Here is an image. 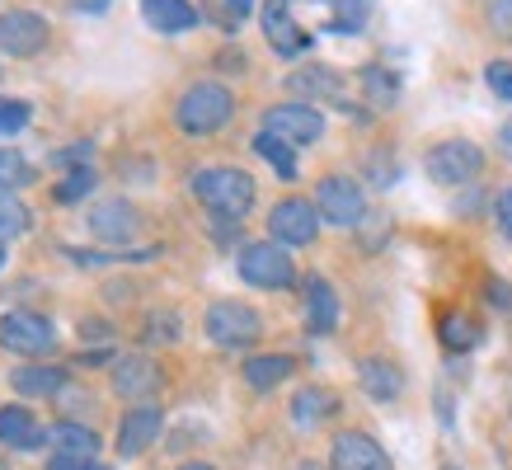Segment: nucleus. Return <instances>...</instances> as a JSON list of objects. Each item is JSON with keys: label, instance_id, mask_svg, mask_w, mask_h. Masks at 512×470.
Returning <instances> with one entry per match:
<instances>
[{"label": "nucleus", "instance_id": "obj_14", "mask_svg": "<svg viewBox=\"0 0 512 470\" xmlns=\"http://www.w3.org/2000/svg\"><path fill=\"white\" fill-rule=\"evenodd\" d=\"M160 367L156 358H146V353H127V358H113V391L123 395V400H137L146 405L151 395L160 391Z\"/></svg>", "mask_w": 512, "mask_h": 470}, {"label": "nucleus", "instance_id": "obj_5", "mask_svg": "<svg viewBox=\"0 0 512 470\" xmlns=\"http://www.w3.org/2000/svg\"><path fill=\"white\" fill-rule=\"evenodd\" d=\"M423 174L437 188H470L484 174V151L470 137H447L423 156Z\"/></svg>", "mask_w": 512, "mask_h": 470}, {"label": "nucleus", "instance_id": "obj_21", "mask_svg": "<svg viewBox=\"0 0 512 470\" xmlns=\"http://www.w3.org/2000/svg\"><path fill=\"white\" fill-rule=\"evenodd\" d=\"M357 381H362V391L372 395V400H381V405H390V400L404 395V372L390 358H362L357 362Z\"/></svg>", "mask_w": 512, "mask_h": 470}, {"label": "nucleus", "instance_id": "obj_18", "mask_svg": "<svg viewBox=\"0 0 512 470\" xmlns=\"http://www.w3.org/2000/svg\"><path fill=\"white\" fill-rule=\"evenodd\" d=\"M10 381H15L19 395H33V400H52V395L66 391L71 372H66V367H57V362H24V367H15V372H10Z\"/></svg>", "mask_w": 512, "mask_h": 470}, {"label": "nucleus", "instance_id": "obj_41", "mask_svg": "<svg viewBox=\"0 0 512 470\" xmlns=\"http://www.w3.org/2000/svg\"><path fill=\"white\" fill-rule=\"evenodd\" d=\"M254 5H259V0H226V10H231L235 19H245L249 10H254Z\"/></svg>", "mask_w": 512, "mask_h": 470}, {"label": "nucleus", "instance_id": "obj_22", "mask_svg": "<svg viewBox=\"0 0 512 470\" xmlns=\"http://www.w3.org/2000/svg\"><path fill=\"white\" fill-rule=\"evenodd\" d=\"M339 414V395L329 391V386H301V391L292 395V423L296 428H320V423H329Z\"/></svg>", "mask_w": 512, "mask_h": 470}, {"label": "nucleus", "instance_id": "obj_43", "mask_svg": "<svg viewBox=\"0 0 512 470\" xmlns=\"http://www.w3.org/2000/svg\"><path fill=\"white\" fill-rule=\"evenodd\" d=\"M292 470H325V466H315V461H301V466H292Z\"/></svg>", "mask_w": 512, "mask_h": 470}, {"label": "nucleus", "instance_id": "obj_17", "mask_svg": "<svg viewBox=\"0 0 512 470\" xmlns=\"http://www.w3.org/2000/svg\"><path fill=\"white\" fill-rule=\"evenodd\" d=\"M43 423L24 405H0V447L10 452H43Z\"/></svg>", "mask_w": 512, "mask_h": 470}, {"label": "nucleus", "instance_id": "obj_29", "mask_svg": "<svg viewBox=\"0 0 512 470\" xmlns=\"http://www.w3.org/2000/svg\"><path fill=\"white\" fill-rule=\"evenodd\" d=\"M372 15V0H334V19H329V33H362Z\"/></svg>", "mask_w": 512, "mask_h": 470}, {"label": "nucleus", "instance_id": "obj_44", "mask_svg": "<svg viewBox=\"0 0 512 470\" xmlns=\"http://www.w3.org/2000/svg\"><path fill=\"white\" fill-rule=\"evenodd\" d=\"M0 268H5V240H0Z\"/></svg>", "mask_w": 512, "mask_h": 470}, {"label": "nucleus", "instance_id": "obj_8", "mask_svg": "<svg viewBox=\"0 0 512 470\" xmlns=\"http://www.w3.org/2000/svg\"><path fill=\"white\" fill-rule=\"evenodd\" d=\"M315 235H320V212L311 198H278L268 207V240L301 250V245H315Z\"/></svg>", "mask_w": 512, "mask_h": 470}, {"label": "nucleus", "instance_id": "obj_24", "mask_svg": "<svg viewBox=\"0 0 512 470\" xmlns=\"http://www.w3.org/2000/svg\"><path fill=\"white\" fill-rule=\"evenodd\" d=\"M240 372H245L249 391H273V386H282L296 372V358L292 353H254V358H245Z\"/></svg>", "mask_w": 512, "mask_h": 470}, {"label": "nucleus", "instance_id": "obj_2", "mask_svg": "<svg viewBox=\"0 0 512 470\" xmlns=\"http://www.w3.org/2000/svg\"><path fill=\"white\" fill-rule=\"evenodd\" d=\"M235 118V94L221 85V80H198V85H188L179 94V104H174V123L179 132L188 137H212L221 127H231Z\"/></svg>", "mask_w": 512, "mask_h": 470}, {"label": "nucleus", "instance_id": "obj_27", "mask_svg": "<svg viewBox=\"0 0 512 470\" xmlns=\"http://www.w3.org/2000/svg\"><path fill=\"white\" fill-rule=\"evenodd\" d=\"M362 85H367V99H372L376 109H390L400 99V80L390 76L386 66H362Z\"/></svg>", "mask_w": 512, "mask_h": 470}, {"label": "nucleus", "instance_id": "obj_34", "mask_svg": "<svg viewBox=\"0 0 512 470\" xmlns=\"http://www.w3.org/2000/svg\"><path fill=\"white\" fill-rule=\"evenodd\" d=\"M484 85H489L503 104H512V62H489L484 66Z\"/></svg>", "mask_w": 512, "mask_h": 470}, {"label": "nucleus", "instance_id": "obj_40", "mask_svg": "<svg viewBox=\"0 0 512 470\" xmlns=\"http://www.w3.org/2000/svg\"><path fill=\"white\" fill-rule=\"evenodd\" d=\"M498 151H503V156L512 160V118L503 127H498Z\"/></svg>", "mask_w": 512, "mask_h": 470}, {"label": "nucleus", "instance_id": "obj_35", "mask_svg": "<svg viewBox=\"0 0 512 470\" xmlns=\"http://www.w3.org/2000/svg\"><path fill=\"white\" fill-rule=\"evenodd\" d=\"M47 470H113L99 456H47Z\"/></svg>", "mask_w": 512, "mask_h": 470}, {"label": "nucleus", "instance_id": "obj_6", "mask_svg": "<svg viewBox=\"0 0 512 470\" xmlns=\"http://www.w3.org/2000/svg\"><path fill=\"white\" fill-rule=\"evenodd\" d=\"M315 212H320V221H329V226L353 231V226H362V217H367V193H362V184H357L353 174H325V179L315 184Z\"/></svg>", "mask_w": 512, "mask_h": 470}, {"label": "nucleus", "instance_id": "obj_37", "mask_svg": "<svg viewBox=\"0 0 512 470\" xmlns=\"http://www.w3.org/2000/svg\"><path fill=\"white\" fill-rule=\"evenodd\" d=\"M494 221H498V231L512 240V188H503L494 198Z\"/></svg>", "mask_w": 512, "mask_h": 470}, {"label": "nucleus", "instance_id": "obj_30", "mask_svg": "<svg viewBox=\"0 0 512 470\" xmlns=\"http://www.w3.org/2000/svg\"><path fill=\"white\" fill-rule=\"evenodd\" d=\"M94 184H99V174H94L90 165H80V170H71L62 184L52 188V198H57V203H80V198L94 193Z\"/></svg>", "mask_w": 512, "mask_h": 470}, {"label": "nucleus", "instance_id": "obj_33", "mask_svg": "<svg viewBox=\"0 0 512 470\" xmlns=\"http://www.w3.org/2000/svg\"><path fill=\"white\" fill-rule=\"evenodd\" d=\"M33 118V109L24 104V99H5L0 94V137H10V132H19V127Z\"/></svg>", "mask_w": 512, "mask_h": 470}, {"label": "nucleus", "instance_id": "obj_13", "mask_svg": "<svg viewBox=\"0 0 512 470\" xmlns=\"http://www.w3.org/2000/svg\"><path fill=\"white\" fill-rule=\"evenodd\" d=\"M259 24H264V38L278 57H301L311 47V33L292 19V0H264L259 5Z\"/></svg>", "mask_w": 512, "mask_h": 470}, {"label": "nucleus", "instance_id": "obj_32", "mask_svg": "<svg viewBox=\"0 0 512 470\" xmlns=\"http://www.w3.org/2000/svg\"><path fill=\"white\" fill-rule=\"evenodd\" d=\"M179 339V315L174 311H156L146 320V344H174Z\"/></svg>", "mask_w": 512, "mask_h": 470}, {"label": "nucleus", "instance_id": "obj_36", "mask_svg": "<svg viewBox=\"0 0 512 470\" xmlns=\"http://www.w3.org/2000/svg\"><path fill=\"white\" fill-rule=\"evenodd\" d=\"M489 24H494L498 38L512 43V0H489Z\"/></svg>", "mask_w": 512, "mask_h": 470}, {"label": "nucleus", "instance_id": "obj_16", "mask_svg": "<svg viewBox=\"0 0 512 470\" xmlns=\"http://www.w3.org/2000/svg\"><path fill=\"white\" fill-rule=\"evenodd\" d=\"M301 292H306V334H315V339L334 334V325H339V297H334L329 278L311 273V278L301 282Z\"/></svg>", "mask_w": 512, "mask_h": 470}, {"label": "nucleus", "instance_id": "obj_42", "mask_svg": "<svg viewBox=\"0 0 512 470\" xmlns=\"http://www.w3.org/2000/svg\"><path fill=\"white\" fill-rule=\"evenodd\" d=\"M179 470H217V466H207V461H184Z\"/></svg>", "mask_w": 512, "mask_h": 470}, {"label": "nucleus", "instance_id": "obj_20", "mask_svg": "<svg viewBox=\"0 0 512 470\" xmlns=\"http://www.w3.org/2000/svg\"><path fill=\"white\" fill-rule=\"evenodd\" d=\"M141 19L165 38H179L198 24V10H193V0H141Z\"/></svg>", "mask_w": 512, "mask_h": 470}, {"label": "nucleus", "instance_id": "obj_10", "mask_svg": "<svg viewBox=\"0 0 512 470\" xmlns=\"http://www.w3.org/2000/svg\"><path fill=\"white\" fill-rule=\"evenodd\" d=\"M329 470H390V456L372 433L343 428V433H334V442H329Z\"/></svg>", "mask_w": 512, "mask_h": 470}, {"label": "nucleus", "instance_id": "obj_7", "mask_svg": "<svg viewBox=\"0 0 512 470\" xmlns=\"http://www.w3.org/2000/svg\"><path fill=\"white\" fill-rule=\"evenodd\" d=\"M259 132H268V137L287 141L292 151H301V146H315V141L325 137V113L315 109V104H306V99H287V104L264 109Z\"/></svg>", "mask_w": 512, "mask_h": 470}, {"label": "nucleus", "instance_id": "obj_1", "mask_svg": "<svg viewBox=\"0 0 512 470\" xmlns=\"http://www.w3.org/2000/svg\"><path fill=\"white\" fill-rule=\"evenodd\" d=\"M188 193H193L212 217L240 221V217H249V207L259 198V184H254V174L240 170V165H202V170H193V179H188Z\"/></svg>", "mask_w": 512, "mask_h": 470}, {"label": "nucleus", "instance_id": "obj_26", "mask_svg": "<svg viewBox=\"0 0 512 470\" xmlns=\"http://www.w3.org/2000/svg\"><path fill=\"white\" fill-rule=\"evenodd\" d=\"M33 179H38V170L29 160L19 156L15 146H0V198H15L19 188H29Z\"/></svg>", "mask_w": 512, "mask_h": 470}, {"label": "nucleus", "instance_id": "obj_19", "mask_svg": "<svg viewBox=\"0 0 512 470\" xmlns=\"http://www.w3.org/2000/svg\"><path fill=\"white\" fill-rule=\"evenodd\" d=\"M287 85L296 94H306V104H339L343 99V76L325 62H311V66H301V71H292Z\"/></svg>", "mask_w": 512, "mask_h": 470}, {"label": "nucleus", "instance_id": "obj_28", "mask_svg": "<svg viewBox=\"0 0 512 470\" xmlns=\"http://www.w3.org/2000/svg\"><path fill=\"white\" fill-rule=\"evenodd\" d=\"M254 151L273 165V170L282 174V179H296V151L287 146V141H278V137H268V132H259L254 137Z\"/></svg>", "mask_w": 512, "mask_h": 470}, {"label": "nucleus", "instance_id": "obj_11", "mask_svg": "<svg viewBox=\"0 0 512 470\" xmlns=\"http://www.w3.org/2000/svg\"><path fill=\"white\" fill-rule=\"evenodd\" d=\"M47 19L33 10H5L0 15V57H38L47 47Z\"/></svg>", "mask_w": 512, "mask_h": 470}, {"label": "nucleus", "instance_id": "obj_23", "mask_svg": "<svg viewBox=\"0 0 512 470\" xmlns=\"http://www.w3.org/2000/svg\"><path fill=\"white\" fill-rule=\"evenodd\" d=\"M43 447L52 456H99V433H94V428H80L76 419H62L43 433Z\"/></svg>", "mask_w": 512, "mask_h": 470}, {"label": "nucleus", "instance_id": "obj_45", "mask_svg": "<svg viewBox=\"0 0 512 470\" xmlns=\"http://www.w3.org/2000/svg\"><path fill=\"white\" fill-rule=\"evenodd\" d=\"M447 470H456V466H447Z\"/></svg>", "mask_w": 512, "mask_h": 470}, {"label": "nucleus", "instance_id": "obj_38", "mask_svg": "<svg viewBox=\"0 0 512 470\" xmlns=\"http://www.w3.org/2000/svg\"><path fill=\"white\" fill-rule=\"evenodd\" d=\"M484 292H489V306H498V311H512V287L503 278H489V282H484Z\"/></svg>", "mask_w": 512, "mask_h": 470}, {"label": "nucleus", "instance_id": "obj_3", "mask_svg": "<svg viewBox=\"0 0 512 470\" xmlns=\"http://www.w3.org/2000/svg\"><path fill=\"white\" fill-rule=\"evenodd\" d=\"M235 273L249 287H259V292H287V287H296V259L278 240H249V245H240Z\"/></svg>", "mask_w": 512, "mask_h": 470}, {"label": "nucleus", "instance_id": "obj_12", "mask_svg": "<svg viewBox=\"0 0 512 470\" xmlns=\"http://www.w3.org/2000/svg\"><path fill=\"white\" fill-rule=\"evenodd\" d=\"M160 433H165V409H160L156 400L132 405L123 414V423H118V456H123V461H132V456H141L146 447H156Z\"/></svg>", "mask_w": 512, "mask_h": 470}, {"label": "nucleus", "instance_id": "obj_15", "mask_svg": "<svg viewBox=\"0 0 512 470\" xmlns=\"http://www.w3.org/2000/svg\"><path fill=\"white\" fill-rule=\"evenodd\" d=\"M137 231H141L137 207L123 203V198H109V203H99L90 212V235L104 240V245H118V250H123L127 240H137Z\"/></svg>", "mask_w": 512, "mask_h": 470}, {"label": "nucleus", "instance_id": "obj_25", "mask_svg": "<svg viewBox=\"0 0 512 470\" xmlns=\"http://www.w3.org/2000/svg\"><path fill=\"white\" fill-rule=\"evenodd\" d=\"M437 334H442V348H447V353H470V348L484 339L480 320L466 315V311H447L442 320H437Z\"/></svg>", "mask_w": 512, "mask_h": 470}, {"label": "nucleus", "instance_id": "obj_39", "mask_svg": "<svg viewBox=\"0 0 512 470\" xmlns=\"http://www.w3.org/2000/svg\"><path fill=\"white\" fill-rule=\"evenodd\" d=\"M57 160H62V165H85V160H90V146H85V141H80V146H66V151H57Z\"/></svg>", "mask_w": 512, "mask_h": 470}, {"label": "nucleus", "instance_id": "obj_31", "mask_svg": "<svg viewBox=\"0 0 512 470\" xmlns=\"http://www.w3.org/2000/svg\"><path fill=\"white\" fill-rule=\"evenodd\" d=\"M29 231V207L19 198H0V240H15Z\"/></svg>", "mask_w": 512, "mask_h": 470}, {"label": "nucleus", "instance_id": "obj_4", "mask_svg": "<svg viewBox=\"0 0 512 470\" xmlns=\"http://www.w3.org/2000/svg\"><path fill=\"white\" fill-rule=\"evenodd\" d=\"M202 329H207V339L217 348H231V353H240V348H254L259 339H264V315L254 311L249 301H235V297H221L207 306V315H202Z\"/></svg>", "mask_w": 512, "mask_h": 470}, {"label": "nucleus", "instance_id": "obj_9", "mask_svg": "<svg viewBox=\"0 0 512 470\" xmlns=\"http://www.w3.org/2000/svg\"><path fill=\"white\" fill-rule=\"evenodd\" d=\"M0 348L19 358H47L57 348V329L38 311H10L0 315Z\"/></svg>", "mask_w": 512, "mask_h": 470}]
</instances>
